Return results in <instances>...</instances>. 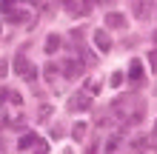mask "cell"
<instances>
[{
  "label": "cell",
  "instance_id": "52a82bcc",
  "mask_svg": "<svg viewBox=\"0 0 157 154\" xmlns=\"http://www.w3.org/2000/svg\"><path fill=\"white\" fill-rule=\"evenodd\" d=\"M60 34H49V37H46V43H43V49H46V54H54V51H57L60 49Z\"/></svg>",
  "mask_w": 157,
  "mask_h": 154
},
{
  "label": "cell",
  "instance_id": "ba28073f",
  "mask_svg": "<svg viewBox=\"0 0 157 154\" xmlns=\"http://www.w3.org/2000/svg\"><path fill=\"white\" fill-rule=\"evenodd\" d=\"M140 77H143V63H140V60H132V66H128V80L137 83Z\"/></svg>",
  "mask_w": 157,
  "mask_h": 154
},
{
  "label": "cell",
  "instance_id": "cb8c5ba5",
  "mask_svg": "<svg viewBox=\"0 0 157 154\" xmlns=\"http://www.w3.org/2000/svg\"><path fill=\"white\" fill-rule=\"evenodd\" d=\"M97 3H106V6H109V3H114V0H97Z\"/></svg>",
  "mask_w": 157,
  "mask_h": 154
},
{
  "label": "cell",
  "instance_id": "ac0fdd59",
  "mask_svg": "<svg viewBox=\"0 0 157 154\" xmlns=\"http://www.w3.org/2000/svg\"><path fill=\"white\" fill-rule=\"evenodd\" d=\"M120 83H123V71H114L112 74V86H120Z\"/></svg>",
  "mask_w": 157,
  "mask_h": 154
},
{
  "label": "cell",
  "instance_id": "5bb4252c",
  "mask_svg": "<svg viewBox=\"0 0 157 154\" xmlns=\"http://www.w3.org/2000/svg\"><path fill=\"white\" fill-rule=\"evenodd\" d=\"M100 92V83H94V80H86V94L91 97V94H97Z\"/></svg>",
  "mask_w": 157,
  "mask_h": 154
},
{
  "label": "cell",
  "instance_id": "603a6c76",
  "mask_svg": "<svg viewBox=\"0 0 157 154\" xmlns=\"http://www.w3.org/2000/svg\"><path fill=\"white\" fill-rule=\"evenodd\" d=\"M86 154H97V148H94V146H91V148H89V151H86Z\"/></svg>",
  "mask_w": 157,
  "mask_h": 154
},
{
  "label": "cell",
  "instance_id": "d6986e66",
  "mask_svg": "<svg viewBox=\"0 0 157 154\" xmlns=\"http://www.w3.org/2000/svg\"><path fill=\"white\" fill-rule=\"evenodd\" d=\"M149 63H151V69H157V49L149 51Z\"/></svg>",
  "mask_w": 157,
  "mask_h": 154
},
{
  "label": "cell",
  "instance_id": "2e32d148",
  "mask_svg": "<svg viewBox=\"0 0 157 154\" xmlns=\"http://www.w3.org/2000/svg\"><path fill=\"white\" fill-rule=\"evenodd\" d=\"M6 74H9V60L0 57V77H6Z\"/></svg>",
  "mask_w": 157,
  "mask_h": 154
},
{
  "label": "cell",
  "instance_id": "9a60e30c",
  "mask_svg": "<svg viewBox=\"0 0 157 154\" xmlns=\"http://www.w3.org/2000/svg\"><path fill=\"white\" fill-rule=\"evenodd\" d=\"M0 12H3V14H12L14 12V9H12V0H3V3H0Z\"/></svg>",
  "mask_w": 157,
  "mask_h": 154
},
{
  "label": "cell",
  "instance_id": "7a4b0ae2",
  "mask_svg": "<svg viewBox=\"0 0 157 154\" xmlns=\"http://www.w3.org/2000/svg\"><path fill=\"white\" fill-rule=\"evenodd\" d=\"M89 103H91V100H89V94L83 92V94H71V100H69L66 108H69V111H75V114H77V111H89V108H91Z\"/></svg>",
  "mask_w": 157,
  "mask_h": 154
},
{
  "label": "cell",
  "instance_id": "4fadbf2b",
  "mask_svg": "<svg viewBox=\"0 0 157 154\" xmlns=\"http://www.w3.org/2000/svg\"><path fill=\"white\" fill-rule=\"evenodd\" d=\"M6 20L9 23H23L26 20V12H12V14H6Z\"/></svg>",
  "mask_w": 157,
  "mask_h": 154
},
{
  "label": "cell",
  "instance_id": "9c48e42d",
  "mask_svg": "<svg viewBox=\"0 0 157 154\" xmlns=\"http://www.w3.org/2000/svg\"><path fill=\"white\" fill-rule=\"evenodd\" d=\"M86 129H89L86 123H75V126H71V134H75V140H83V137H86Z\"/></svg>",
  "mask_w": 157,
  "mask_h": 154
},
{
  "label": "cell",
  "instance_id": "7c38bea8",
  "mask_svg": "<svg viewBox=\"0 0 157 154\" xmlns=\"http://www.w3.org/2000/svg\"><path fill=\"white\" fill-rule=\"evenodd\" d=\"M34 140H37V134H26V137H20L17 146H20V148H29V146H34Z\"/></svg>",
  "mask_w": 157,
  "mask_h": 154
},
{
  "label": "cell",
  "instance_id": "8992f818",
  "mask_svg": "<svg viewBox=\"0 0 157 154\" xmlns=\"http://www.w3.org/2000/svg\"><path fill=\"white\" fill-rule=\"evenodd\" d=\"M12 69L17 71V74H29V69H32V63H29V57H23V54H17V57H14V63H12Z\"/></svg>",
  "mask_w": 157,
  "mask_h": 154
},
{
  "label": "cell",
  "instance_id": "44dd1931",
  "mask_svg": "<svg viewBox=\"0 0 157 154\" xmlns=\"http://www.w3.org/2000/svg\"><path fill=\"white\" fill-rule=\"evenodd\" d=\"M49 114H52V108H49V106H43V108H40V120H46Z\"/></svg>",
  "mask_w": 157,
  "mask_h": 154
},
{
  "label": "cell",
  "instance_id": "277c9868",
  "mask_svg": "<svg viewBox=\"0 0 157 154\" xmlns=\"http://www.w3.org/2000/svg\"><path fill=\"white\" fill-rule=\"evenodd\" d=\"M94 46H97L100 51H109V49H112V37H109L106 29H97V32H94Z\"/></svg>",
  "mask_w": 157,
  "mask_h": 154
},
{
  "label": "cell",
  "instance_id": "5b68a950",
  "mask_svg": "<svg viewBox=\"0 0 157 154\" xmlns=\"http://www.w3.org/2000/svg\"><path fill=\"white\" fill-rule=\"evenodd\" d=\"M106 26H109V29H126V17L120 12H109L106 14Z\"/></svg>",
  "mask_w": 157,
  "mask_h": 154
},
{
  "label": "cell",
  "instance_id": "ffe728a7",
  "mask_svg": "<svg viewBox=\"0 0 157 154\" xmlns=\"http://www.w3.org/2000/svg\"><path fill=\"white\" fill-rule=\"evenodd\" d=\"M52 137H54V140L63 137V126H54V129H52Z\"/></svg>",
  "mask_w": 157,
  "mask_h": 154
},
{
  "label": "cell",
  "instance_id": "7402d4cb",
  "mask_svg": "<svg viewBox=\"0 0 157 154\" xmlns=\"http://www.w3.org/2000/svg\"><path fill=\"white\" fill-rule=\"evenodd\" d=\"M60 3H63V6H69V9H71V3H75V0H60Z\"/></svg>",
  "mask_w": 157,
  "mask_h": 154
},
{
  "label": "cell",
  "instance_id": "6da1fadb",
  "mask_svg": "<svg viewBox=\"0 0 157 154\" xmlns=\"http://www.w3.org/2000/svg\"><path fill=\"white\" fill-rule=\"evenodd\" d=\"M132 12L137 20H146V17H151L154 6H151V0H132Z\"/></svg>",
  "mask_w": 157,
  "mask_h": 154
},
{
  "label": "cell",
  "instance_id": "8fae6325",
  "mask_svg": "<svg viewBox=\"0 0 157 154\" xmlns=\"http://www.w3.org/2000/svg\"><path fill=\"white\" fill-rule=\"evenodd\" d=\"M97 0H83V3L77 6V14H91V9H94Z\"/></svg>",
  "mask_w": 157,
  "mask_h": 154
},
{
  "label": "cell",
  "instance_id": "30bf717a",
  "mask_svg": "<svg viewBox=\"0 0 157 154\" xmlns=\"http://www.w3.org/2000/svg\"><path fill=\"white\" fill-rule=\"evenodd\" d=\"M57 63H49V66H46V80H49V83H54V80H57Z\"/></svg>",
  "mask_w": 157,
  "mask_h": 154
},
{
  "label": "cell",
  "instance_id": "e0dca14e",
  "mask_svg": "<svg viewBox=\"0 0 157 154\" xmlns=\"http://www.w3.org/2000/svg\"><path fill=\"white\" fill-rule=\"evenodd\" d=\"M120 146V140L114 137V140H109V146H106V154H114V148Z\"/></svg>",
  "mask_w": 157,
  "mask_h": 154
},
{
  "label": "cell",
  "instance_id": "3957f363",
  "mask_svg": "<svg viewBox=\"0 0 157 154\" xmlns=\"http://www.w3.org/2000/svg\"><path fill=\"white\" fill-rule=\"evenodd\" d=\"M83 69H86V66H83L80 60H66V63H63V74H66V77H80Z\"/></svg>",
  "mask_w": 157,
  "mask_h": 154
}]
</instances>
